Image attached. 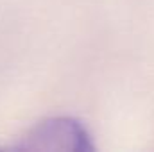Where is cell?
Segmentation results:
<instances>
[{"label":"cell","mask_w":154,"mask_h":152,"mask_svg":"<svg viewBox=\"0 0 154 152\" xmlns=\"http://www.w3.org/2000/svg\"><path fill=\"white\" fill-rule=\"evenodd\" d=\"M16 150H74L88 152L93 150L95 145L91 143V136L86 127L68 116L48 118L34 125L27 134L22 138Z\"/></svg>","instance_id":"1"}]
</instances>
